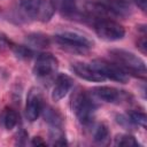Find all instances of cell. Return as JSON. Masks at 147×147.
Segmentation results:
<instances>
[{
	"label": "cell",
	"mask_w": 147,
	"mask_h": 147,
	"mask_svg": "<svg viewBox=\"0 0 147 147\" xmlns=\"http://www.w3.org/2000/svg\"><path fill=\"white\" fill-rule=\"evenodd\" d=\"M109 54L115 60L116 64H118L126 74L140 78H146V64L136 54L119 48L109 51Z\"/></svg>",
	"instance_id": "6da1fadb"
},
{
	"label": "cell",
	"mask_w": 147,
	"mask_h": 147,
	"mask_svg": "<svg viewBox=\"0 0 147 147\" xmlns=\"http://www.w3.org/2000/svg\"><path fill=\"white\" fill-rule=\"evenodd\" d=\"M26 42L30 46L34 47V48H46L49 46V38L46 34L42 33H30L26 36Z\"/></svg>",
	"instance_id": "5bb4252c"
},
{
	"label": "cell",
	"mask_w": 147,
	"mask_h": 147,
	"mask_svg": "<svg viewBox=\"0 0 147 147\" xmlns=\"http://www.w3.org/2000/svg\"><path fill=\"white\" fill-rule=\"evenodd\" d=\"M115 146H121V147H137L139 146L138 141L136 138L131 134H118L116 136L114 140Z\"/></svg>",
	"instance_id": "e0dca14e"
},
{
	"label": "cell",
	"mask_w": 147,
	"mask_h": 147,
	"mask_svg": "<svg viewBox=\"0 0 147 147\" xmlns=\"http://www.w3.org/2000/svg\"><path fill=\"white\" fill-rule=\"evenodd\" d=\"M72 85H74V79L70 76L65 74L57 75L54 87H53V92H52V99L54 101H60L67 95V93L70 91Z\"/></svg>",
	"instance_id": "30bf717a"
},
{
	"label": "cell",
	"mask_w": 147,
	"mask_h": 147,
	"mask_svg": "<svg viewBox=\"0 0 147 147\" xmlns=\"http://www.w3.org/2000/svg\"><path fill=\"white\" fill-rule=\"evenodd\" d=\"M44 108V99L42 93L38 87H31L28 92L26 105H25V114L30 122H34L40 115Z\"/></svg>",
	"instance_id": "ba28073f"
},
{
	"label": "cell",
	"mask_w": 147,
	"mask_h": 147,
	"mask_svg": "<svg viewBox=\"0 0 147 147\" xmlns=\"http://www.w3.org/2000/svg\"><path fill=\"white\" fill-rule=\"evenodd\" d=\"M54 40L61 47L71 52H84L93 47V41L90 38H87L82 33L72 32V31H64L61 33H56L54 36Z\"/></svg>",
	"instance_id": "277c9868"
},
{
	"label": "cell",
	"mask_w": 147,
	"mask_h": 147,
	"mask_svg": "<svg viewBox=\"0 0 147 147\" xmlns=\"http://www.w3.org/2000/svg\"><path fill=\"white\" fill-rule=\"evenodd\" d=\"M93 138H94V141L96 144H100V145L107 144V141L109 139V129H108V126L105 123H100L95 129Z\"/></svg>",
	"instance_id": "2e32d148"
},
{
	"label": "cell",
	"mask_w": 147,
	"mask_h": 147,
	"mask_svg": "<svg viewBox=\"0 0 147 147\" xmlns=\"http://www.w3.org/2000/svg\"><path fill=\"white\" fill-rule=\"evenodd\" d=\"M134 2H136V5H137L142 11L146 10V8H147V0H134Z\"/></svg>",
	"instance_id": "7402d4cb"
},
{
	"label": "cell",
	"mask_w": 147,
	"mask_h": 147,
	"mask_svg": "<svg viewBox=\"0 0 147 147\" xmlns=\"http://www.w3.org/2000/svg\"><path fill=\"white\" fill-rule=\"evenodd\" d=\"M52 3L55 9L65 16H72L77 11L75 0H52Z\"/></svg>",
	"instance_id": "4fadbf2b"
},
{
	"label": "cell",
	"mask_w": 147,
	"mask_h": 147,
	"mask_svg": "<svg viewBox=\"0 0 147 147\" xmlns=\"http://www.w3.org/2000/svg\"><path fill=\"white\" fill-rule=\"evenodd\" d=\"M138 48L142 53H146V38H145V36L141 37V39L138 41Z\"/></svg>",
	"instance_id": "44dd1931"
},
{
	"label": "cell",
	"mask_w": 147,
	"mask_h": 147,
	"mask_svg": "<svg viewBox=\"0 0 147 147\" xmlns=\"http://www.w3.org/2000/svg\"><path fill=\"white\" fill-rule=\"evenodd\" d=\"M13 49H14L15 55L23 60H29L33 55V52L31 51V48L29 46H15Z\"/></svg>",
	"instance_id": "d6986e66"
},
{
	"label": "cell",
	"mask_w": 147,
	"mask_h": 147,
	"mask_svg": "<svg viewBox=\"0 0 147 147\" xmlns=\"http://www.w3.org/2000/svg\"><path fill=\"white\" fill-rule=\"evenodd\" d=\"M71 108L79 122L84 125H87L93 119L96 106L88 93L82 88H77L71 96Z\"/></svg>",
	"instance_id": "7a4b0ae2"
},
{
	"label": "cell",
	"mask_w": 147,
	"mask_h": 147,
	"mask_svg": "<svg viewBox=\"0 0 147 147\" xmlns=\"http://www.w3.org/2000/svg\"><path fill=\"white\" fill-rule=\"evenodd\" d=\"M18 6L26 17L40 22H48L55 11V8L49 0H20Z\"/></svg>",
	"instance_id": "3957f363"
},
{
	"label": "cell",
	"mask_w": 147,
	"mask_h": 147,
	"mask_svg": "<svg viewBox=\"0 0 147 147\" xmlns=\"http://www.w3.org/2000/svg\"><path fill=\"white\" fill-rule=\"evenodd\" d=\"M31 144H32L33 146H46V142H45V141L42 140V138H40V137H34V138L32 139Z\"/></svg>",
	"instance_id": "ffe728a7"
},
{
	"label": "cell",
	"mask_w": 147,
	"mask_h": 147,
	"mask_svg": "<svg viewBox=\"0 0 147 147\" xmlns=\"http://www.w3.org/2000/svg\"><path fill=\"white\" fill-rule=\"evenodd\" d=\"M72 70L78 77L88 82H102L106 79L92 63L88 64L84 62H75L72 63Z\"/></svg>",
	"instance_id": "9c48e42d"
},
{
	"label": "cell",
	"mask_w": 147,
	"mask_h": 147,
	"mask_svg": "<svg viewBox=\"0 0 147 147\" xmlns=\"http://www.w3.org/2000/svg\"><path fill=\"white\" fill-rule=\"evenodd\" d=\"M59 67V61L57 59L51 54V53H41L38 55L36 63L33 65V74L36 77L45 79L51 77Z\"/></svg>",
	"instance_id": "52a82bcc"
},
{
	"label": "cell",
	"mask_w": 147,
	"mask_h": 147,
	"mask_svg": "<svg viewBox=\"0 0 147 147\" xmlns=\"http://www.w3.org/2000/svg\"><path fill=\"white\" fill-rule=\"evenodd\" d=\"M127 118L130 119V122L133 125H140L142 127H146L147 117H146V114L145 113L138 111V110H133V111H130L127 114Z\"/></svg>",
	"instance_id": "ac0fdd59"
},
{
	"label": "cell",
	"mask_w": 147,
	"mask_h": 147,
	"mask_svg": "<svg viewBox=\"0 0 147 147\" xmlns=\"http://www.w3.org/2000/svg\"><path fill=\"white\" fill-rule=\"evenodd\" d=\"M92 64L100 71V74L105 78H109L118 83H126L129 80L127 74L116 63L106 61L103 59H96L92 62Z\"/></svg>",
	"instance_id": "8992f818"
},
{
	"label": "cell",
	"mask_w": 147,
	"mask_h": 147,
	"mask_svg": "<svg viewBox=\"0 0 147 147\" xmlns=\"http://www.w3.org/2000/svg\"><path fill=\"white\" fill-rule=\"evenodd\" d=\"M93 94L105 102H116L121 98V92L113 86H96L93 88Z\"/></svg>",
	"instance_id": "8fae6325"
},
{
	"label": "cell",
	"mask_w": 147,
	"mask_h": 147,
	"mask_svg": "<svg viewBox=\"0 0 147 147\" xmlns=\"http://www.w3.org/2000/svg\"><path fill=\"white\" fill-rule=\"evenodd\" d=\"M94 29L96 34L105 40L115 41L119 40L125 34V29L119 23L108 20V18H99L94 23Z\"/></svg>",
	"instance_id": "5b68a950"
},
{
	"label": "cell",
	"mask_w": 147,
	"mask_h": 147,
	"mask_svg": "<svg viewBox=\"0 0 147 147\" xmlns=\"http://www.w3.org/2000/svg\"><path fill=\"white\" fill-rule=\"evenodd\" d=\"M18 122V115L13 108H6L3 113V124L7 130H13Z\"/></svg>",
	"instance_id": "9a60e30c"
},
{
	"label": "cell",
	"mask_w": 147,
	"mask_h": 147,
	"mask_svg": "<svg viewBox=\"0 0 147 147\" xmlns=\"http://www.w3.org/2000/svg\"><path fill=\"white\" fill-rule=\"evenodd\" d=\"M42 114L45 122L49 125V127H62V116L56 109H53L52 107L42 108Z\"/></svg>",
	"instance_id": "7c38bea8"
}]
</instances>
